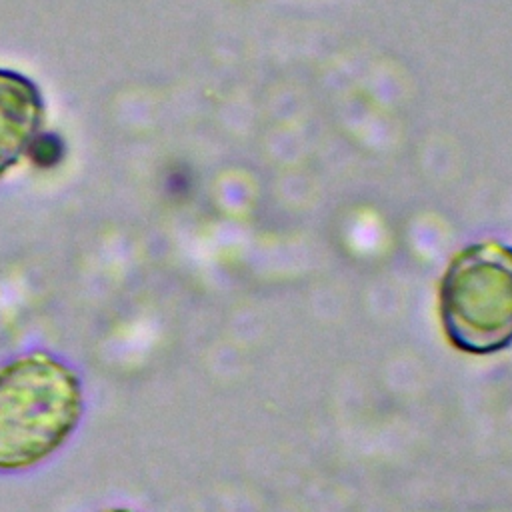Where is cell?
Returning <instances> with one entry per match:
<instances>
[{"instance_id":"3957f363","label":"cell","mask_w":512,"mask_h":512,"mask_svg":"<svg viewBox=\"0 0 512 512\" xmlns=\"http://www.w3.org/2000/svg\"><path fill=\"white\" fill-rule=\"evenodd\" d=\"M46 122V100L22 72L0 68V180L30 154Z\"/></svg>"},{"instance_id":"6da1fadb","label":"cell","mask_w":512,"mask_h":512,"mask_svg":"<svg viewBox=\"0 0 512 512\" xmlns=\"http://www.w3.org/2000/svg\"><path fill=\"white\" fill-rule=\"evenodd\" d=\"M84 412L76 370L34 350L0 366V472L38 466L74 434Z\"/></svg>"},{"instance_id":"277c9868","label":"cell","mask_w":512,"mask_h":512,"mask_svg":"<svg viewBox=\"0 0 512 512\" xmlns=\"http://www.w3.org/2000/svg\"><path fill=\"white\" fill-rule=\"evenodd\" d=\"M100 512H138V510H132V508H126V506H114V508H104Z\"/></svg>"},{"instance_id":"7a4b0ae2","label":"cell","mask_w":512,"mask_h":512,"mask_svg":"<svg viewBox=\"0 0 512 512\" xmlns=\"http://www.w3.org/2000/svg\"><path fill=\"white\" fill-rule=\"evenodd\" d=\"M438 316L458 352L506 350L512 344V246L482 240L456 252L440 278Z\"/></svg>"}]
</instances>
